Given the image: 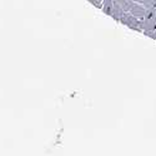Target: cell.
<instances>
[{
    "mask_svg": "<svg viewBox=\"0 0 156 156\" xmlns=\"http://www.w3.org/2000/svg\"><path fill=\"white\" fill-rule=\"evenodd\" d=\"M142 23V33L151 31L156 29V6L147 8V11L141 20Z\"/></svg>",
    "mask_w": 156,
    "mask_h": 156,
    "instance_id": "cell-1",
    "label": "cell"
},
{
    "mask_svg": "<svg viewBox=\"0 0 156 156\" xmlns=\"http://www.w3.org/2000/svg\"><path fill=\"white\" fill-rule=\"evenodd\" d=\"M120 21L126 25L127 28L133 29V30H136V31H142V23H141V19L136 18L135 15H133L130 11H125L124 15L121 16Z\"/></svg>",
    "mask_w": 156,
    "mask_h": 156,
    "instance_id": "cell-2",
    "label": "cell"
},
{
    "mask_svg": "<svg viewBox=\"0 0 156 156\" xmlns=\"http://www.w3.org/2000/svg\"><path fill=\"white\" fill-rule=\"evenodd\" d=\"M146 11H147V8L144 5V4H141V3H137V2H133L131 4V8H130V12H131L133 15H135L136 18L139 19H144L145 14H146Z\"/></svg>",
    "mask_w": 156,
    "mask_h": 156,
    "instance_id": "cell-3",
    "label": "cell"
},
{
    "mask_svg": "<svg viewBox=\"0 0 156 156\" xmlns=\"http://www.w3.org/2000/svg\"><path fill=\"white\" fill-rule=\"evenodd\" d=\"M112 6H114V0H104L102 2V11L108 15H111V11H112Z\"/></svg>",
    "mask_w": 156,
    "mask_h": 156,
    "instance_id": "cell-4",
    "label": "cell"
},
{
    "mask_svg": "<svg viewBox=\"0 0 156 156\" xmlns=\"http://www.w3.org/2000/svg\"><path fill=\"white\" fill-rule=\"evenodd\" d=\"M115 2L122 8L124 11H130V8H131L134 0H115Z\"/></svg>",
    "mask_w": 156,
    "mask_h": 156,
    "instance_id": "cell-5",
    "label": "cell"
},
{
    "mask_svg": "<svg viewBox=\"0 0 156 156\" xmlns=\"http://www.w3.org/2000/svg\"><path fill=\"white\" fill-rule=\"evenodd\" d=\"M141 4H144L146 8H152L156 6V0H142Z\"/></svg>",
    "mask_w": 156,
    "mask_h": 156,
    "instance_id": "cell-6",
    "label": "cell"
},
{
    "mask_svg": "<svg viewBox=\"0 0 156 156\" xmlns=\"http://www.w3.org/2000/svg\"><path fill=\"white\" fill-rule=\"evenodd\" d=\"M144 34L147 35L149 37L154 39V40H156V29H155V30H151V31H146V33H144Z\"/></svg>",
    "mask_w": 156,
    "mask_h": 156,
    "instance_id": "cell-7",
    "label": "cell"
},
{
    "mask_svg": "<svg viewBox=\"0 0 156 156\" xmlns=\"http://www.w3.org/2000/svg\"><path fill=\"white\" fill-rule=\"evenodd\" d=\"M87 2H90V3H91V4L94 5V0H87Z\"/></svg>",
    "mask_w": 156,
    "mask_h": 156,
    "instance_id": "cell-8",
    "label": "cell"
},
{
    "mask_svg": "<svg viewBox=\"0 0 156 156\" xmlns=\"http://www.w3.org/2000/svg\"><path fill=\"white\" fill-rule=\"evenodd\" d=\"M134 2H137V3H141V2H142V0H134Z\"/></svg>",
    "mask_w": 156,
    "mask_h": 156,
    "instance_id": "cell-9",
    "label": "cell"
}]
</instances>
